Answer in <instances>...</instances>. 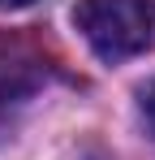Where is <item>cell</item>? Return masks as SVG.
I'll return each instance as SVG.
<instances>
[{"label": "cell", "mask_w": 155, "mask_h": 160, "mask_svg": "<svg viewBox=\"0 0 155 160\" xmlns=\"http://www.w3.org/2000/svg\"><path fill=\"white\" fill-rule=\"evenodd\" d=\"M73 26L99 61H129L155 48V0H78Z\"/></svg>", "instance_id": "6da1fadb"}, {"label": "cell", "mask_w": 155, "mask_h": 160, "mask_svg": "<svg viewBox=\"0 0 155 160\" xmlns=\"http://www.w3.org/2000/svg\"><path fill=\"white\" fill-rule=\"evenodd\" d=\"M26 4H35V0H0V9H26Z\"/></svg>", "instance_id": "277c9868"}, {"label": "cell", "mask_w": 155, "mask_h": 160, "mask_svg": "<svg viewBox=\"0 0 155 160\" xmlns=\"http://www.w3.org/2000/svg\"><path fill=\"white\" fill-rule=\"evenodd\" d=\"M138 112H142V121H147V130L155 138V82H147L142 91H138Z\"/></svg>", "instance_id": "3957f363"}, {"label": "cell", "mask_w": 155, "mask_h": 160, "mask_svg": "<svg viewBox=\"0 0 155 160\" xmlns=\"http://www.w3.org/2000/svg\"><path fill=\"white\" fill-rule=\"evenodd\" d=\"M43 82H48V61L43 56H35L26 43L0 39V104L22 100Z\"/></svg>", "instance_id": "7a4b0ae2"}]
</instances>
